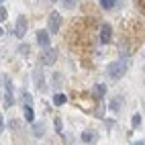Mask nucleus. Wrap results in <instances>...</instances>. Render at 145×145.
<instances>
[{"mask_svg": "<svg viewBox=\"0 0 145 145\" xmlns=\"http://www.w3.org/2000/svg\"><path fill=\"white\" fill-rule=\"evenodd\" d=\"M127 61H121V59H117V61H112V63H108L106 65V72H108V76L110 78H114V80H119V78H123L125 76V72H127Z\"/></svg>", "mask_w": 145, "mask_h": 145, "instance_id": "f257e3e1", "label": "nucleus"}, {"mask_svg": "<svg viewBox=\"0 0 145 145\" xmlns=\"http://www.w3.org/2000/svg\"><path fill=\"white\" fill-rule=\"evenodd\" d=\"M59 27H61V14L59 12H51L49 14V21H47V31L51 33H57L59 31Z\"/></svg>", "mask_w": 145, "mask_h": 145, "instance_id": "f03ea898", "label": "nucleus"}, {"mask_svg": "<svg viewBox=\"0 0 145 145\" xmlns=\"http://www.w3.org/2000/svg\"><path fill=\"white\" fill-rule=\"evenodd\" d=\"M112 39V29L108 23H102L100 25V43H110Z\"/></svg>", "mask_w": 145, "mask_h": 145, "instance_id": "7ed1b4c3", "label": "nucleus"}, {"mask_svg": "<svg viewBox=\"0 0 145 145\" xmlns=\"http://www.w3.org/2000/svg\"><path fill=\"white\" fill-rule=\"evenodd\" d=\"M27 33V18L25 16H18L16 18V29H14V35L18 37V39H23Z\"/></svg>", "mask_w": 145, "mask_h": 145, "instance_id": "20e7f679", "label": "nucleus"}, {"mask_svg": "<svg viewBox=\"0 0 145 145\" xmlns=\"http://www.w3.org/2000/svg\"><path fill=\"white\" fill-rule=\"evenodd\" d=\"M55 57H57L55 49H49V47H47V51L41 55V63L43 65H51V63H55Z\"/></svg>", "mask_w": 145, "mask_h": 145, "instance_id": "39448f33", "label": "nucleus"}, {"mask_svg": "<svg viewBox=\"0 0 145 145\" xmlns=\"http://www.w3.org/2000/svg\"><path fill=\"white\" fill-rule=\"evenodd\" d=\"M37 43L41 47H49L51 39H49V31H37Z\"/></svg>", "mask_w": 145, "mask_h": 145, "instance_id": "423d86ee", "label": "nucleus"}, {"mask_svg": "<svg viewBox=\"0 0 145 145\" xmlns=\"http://www.w3.org/2000/svg\"><path fill=\"white\" fill-rule=\"evenodd\" d=\"M4 102H6V106H12V104H14V98H12V84H10V80H6V94H4Z\"/></svg>", "mask_w": 145, "mask_h": 145, "instance_id": "0eeeda50", "label": "nucleus"}, {"mask_svg": "<svg viewBox=\"0 0 145 145\" xmlns=\"http://www.w3.org/2000/svg\"><path fill=\"white\" fill-rule=\"evenodd\" d=\"M23 112H25V121H29V123H33V121H35V112H33L31 106H25Z\"/></svg>", "mask_w": 145, "mask_h": 145, "instance_id": "6e6552de", "label": "nucleus"}, {"mask_svg": "<svg viewBox=\"0 0 145 145\" xmlns=\"http://www.w3.org/2000/svg\"><path fill=\"white\" fill-rule=\"evenodd\" d=\"M104 92H106V88H104L102 84H96V86H94V96H96V98H102Z\"/></svg>", "mask_w": 145, "mask_h": 145, "instance_id": "1a4fd4ad", "label": "nucleus"}, {"mask_svg": "<svg viewBox=\"0 0 145 145\" xmlns=\"http://www.w3.org/2000/svg\"><path fill=\"white\" fill-rule=\"evenodd\" d=\"M53 102H55V106L65 104V96H63V94H55V96H53Z\"/></svg>", "mask_w": 145, "mask_h": 145, "instance_id": "9d476101", "label": "nucleus"}, {"mask_svg": "<svg viewBox=\"0 0 145 145\" xmlns=\"http://www.w3.org/2000/svg\"><path fill=\"white\" fill-rule=\"evenodd\" d=\"M82 141H86V143L94 141V133H92V131H84V133H82Z\"/></svg>", "mask_w": 145, "mask_h": 145, "instance_id": "9b49d317", "label": "nucleus"}, {"mask_svg": "<svg viewBox=\"0 0 145 145\" xmlns=\"http://www.w3.org/2000/svg\"><path fill=\"white\" fill-rule=\"evenodd\" d=\"M100 6L104 8V10H110V8L114 6V0H100Z\"/></svg>", "mask_w": 145, "mask_h": 145, "instance_id": "f8f14e48", "label": "nucleus"}, {"mask_svg": "<svg viewBox=\"0 0 145 145\" xmlns=\"http://www.w3.org/2000/svg\"><path fill=\"white\" fill-rule=\"evenodd\" d=\"M21 100L25 102V106H31V102H33V98H31V94H27V92H23V96H21Z\"/></svg>", "mask_w": 145, "mask_h": 145, "instance_id": "ddd939ff", "label": "nucleus"}, {"mask_svg": "<svg viewBox=\"0 0 145 145\" xmlns=\"http://www.w3.org/2000/svg\"><path fill=\"white\" fill-rule=\"evenodd\" d=\"M33 131H35V135H43L45 133V125H35Z\"/></svg>", "mask_w": 145, "mask_h": 145, "instance_id": "4468645a", "label": "nucleus"}, {"mask_svg": "<svg viewBox=\"0 0 145 145\" xmlns=\"http://www.w3.org/2000/svg\"><path fill=\"white\" fill-rule=\"evenodd\" d=\"M131 123H133V127H139V125H141V114H133Z\"/></svg>", "mask_w": 145, "mask_h": 145, "instance_id": "2eb2a0df", "label": "nucleus"}, {"mask_svg": "<svg viewBox=\"0 0 145 145\" xmlns=\"http://www.w3.org/2000/svg\"><path fill=\"white\" fill-rule=\"evenodd\" d=\"M29 51H31V49H29V45H18V53H23V55H27Z\"/></svg>", "mask_w": 145, "mask_h": 145, "instance_id": "dca6fc26", "label": "nucleus"}, {"mask_svg": "<svg viewBox=\"0 0 145 145\" xmlns=\"http://www.w3.org/2000/svg\"><path fill=\"white\" fill-rule=\"evenodd\" d=\"M53 125H55V131H57V133H61V119H55Z\"/></svg>", "mask_w": 145, "mask_h": 145, "instance_id": "f3484780", "label": "nucleus"}, {"mask_svg": "<svg viewBox=\"0 0 145 145\" xmlns=\"http://www.w3.org/2000/svg\"><path fill=\"white\" fill-rule=\"evenodd\" d=\"M74 4H76V0H63V6L65 8H74Z\"/></svg>", "mask_w": 145, "mask_h": 145, "instance_id": "a211bd4d", "label": "nucleus"}, {"mask_svg": "<svg viewBox=\"0 0 145 145\" xmlns=\"http://www.w3.org/2000/svg\"><path fill=\"white\" fill-rule=\"evenodd\" d=\"M4 18H6V8H4V6H0V23H2Z\"/></svg>", "mask_w": 145, "mask_h": 145, "instance_id": "6ab92c4d", "label": "nucleus"}, {"mask_svg": "<svg viewBox=\"0 0 145 145\" xmlns=\"http://www.w3.org/2000/svg\"><path fill=\"white\" fill-rule=\"evenodd\" d=\"M2 129H4V121H2V114H0V133H2Z\"/></svg>", "mask_w": 145, "mask_h": 145, "instance_id": "aec40b11", "label": "nucleus"}, {"mask_svg": "<svg viewBox=\"0 0 145 145\" xmlns=\"http://www.w3.org/2000/svg\"><path fill=\"white\" fill-rule=\"evenodd\" d=\"M133 145H145V143L143 141H137V143H133Z\"/></svg>", "mask_w": 145, "mask_h": 145, "instance_id": "412c9836", "label": "nucleus"}, {"mask_svg": "<svg viewBox=\"0 0 145 145\" xmlns=\"http://www.w3.org/2000/svg\"><path fill=\"white\" fill-rule=\"evenodd\" d=\"M51 2H57V0H51Z\"/></svg>", "mask_w": 145, "mask_h": 145, "instance_id": "4be33fe9", "label": "nucleus"}, {"mask_svg": "<svg viewBox=\"0 0 145 145\" xmlns=\"http://www.w3.org/2000/svg\"><path fill=\"white\" fill-rule=\"evenodd\" d=\"M0 2H4V0H0Z\"/></svg>", "mask_w": 145, "mask_h": 145, "instance_id": "5701e85b", "label": "nucleus"}, {"mask_svg": "<svg viewBox=\"0 0 145 145\" xmlns=\"http://www.w3.org/2000/svg\"><path fill=\"white\" fill-rule=\"evenodd\" d=\"M0 35H2V31H0Z\"/></svg>", "mask_w": 145, "mask_h": 145, "instance_id": "b1692460", "label": "nucleus"}]
</instances>
